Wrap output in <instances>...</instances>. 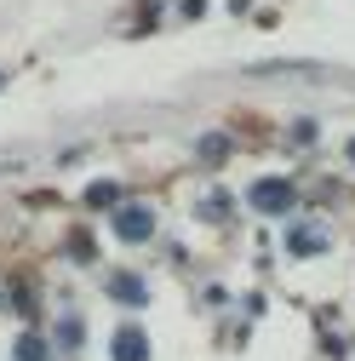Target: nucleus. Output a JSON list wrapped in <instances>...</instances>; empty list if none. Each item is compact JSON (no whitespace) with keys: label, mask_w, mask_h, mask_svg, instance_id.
I'll list each match as a JSON object with an SVG mask.
<instances>
[{"label":"nucleus","mask_w":355,"mask_h":361,"mask_svg":"<svg viewBox=\"0 0 355 361\" xmlns=\"http://www.w3.org/2000/svg\"><path fill=\"white\" fill-rule=\"evenodd\" d=\"M18 361H46V344H40V338H23V344H18Z\"/></svg>","instance_id":"5"},{"label":"nucleus","mask_w":355,"mask_h":361,"mask_svg":"<svg viewBox=\"0 0 355 361\" xmlns=\"http://www.w3.org/2000/svg\"><path fill=\"white\" fill-rule=\"evenodd\" d=\"M109 293H115L120 304H132V310L144 304V281H138V276H126V269H120V276H109Z\"/></svg>","instance_id":"4"},{"label":"nucleus","mask_w":355,"mask_h":361,"mask_svg":"<svg viewBox=\"0 0 355 361\" xmlns=\"http://www.w3.org/2000/svg\"><path fill=\"white\" fill-rule=\"evenodd\" d=\"M349 155H355V144H349Z\"/></svg>","instance_id":"8"},{"label":"nucleus","mask_w":355,"mask_h":361,"mask_svg":"<svg viewBox=\"0 0 355 361\" xmlns=\"http://www.w3.org/2000/svg\"><path fill=\"white\" fill-rule=\"evenodd\" d=\"M0 86H6V75H0Z\"/></svg>","instance_id":"7"},{"label":"nucleus","mask_w":355,"mask_h":361,"mask_svg":"<svg viewBox=\"0 0 355 361\" xmlns=\"http://www.w3.org/2000/svg\"><path fill=\"white\" fill-rule=\"evenodd\" d=\"M109 355H115V361H149V338H144L138 327H120L115 344H109Z\"/></svg>","instance_id":"3"},{"label":"nucleus","mask_w":355,"mask_h":361,"mask_svg":"<svg viewBox=\"0 0 355 361\" xmlns=\"http://www.w3.org/2000/svg\"><path fill=\"white\" fill-rule=\"evenodd\" d=\"M252 207L258 212H287L292 207V190L281 184V178H258V184H252Z\"/></svg>","instance_id":"2"},{"label":"nucleus","mask_w":355,"mask_h":361,"mask_svg":"<svg viewBox=\"0 0 355 361\" xmlns=\"http://www.w3.org/2000/svg\"><path fill=\"white\" fill-rule=\"evenodd\" d=\"M149 230H155L149 207H120V212H115V235H120V241H149Z\"/></svg>","instance_id":"1"},{"label":"nucleus","mask_w":355,"mask_h":361,"mask_svg":"<svg viewBox=\"0 0 355 361\" xmlns=\"http://www.w3.org/2000/svg\"><path fill=\"white\" fill-rule=\"evenodd\" d=\"M86 201H98V207H109V201H115V184H92V195H86Z\"/></svg>","instance_id":"6"}]
</instances>
